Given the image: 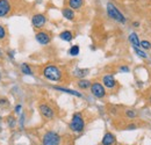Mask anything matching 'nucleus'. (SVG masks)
I'll return each mask as SVG.
<instances>
[{
	"label": "nucleus",
	"mask_w": 151,
	"mask_h": 145,
	"mask_svg": "<svg viewBox=\"0 0 151 145\" xmlns=\"http://www.w3.org/2000/svg\"><path fill=\"white\" fill-rule=\"evenodd\" d=\"M59 38L63 39V41H65V42H71L73 39V34L70 30H64V32H62L59 34Z\"/></svg>",
	"instance_id": "17"
},
{
	"label": "nucleus",
	"mask_w": 151,
	"mask_h": 145,
	"mask_svg": "<svg viewBox=\"0 0 151 145\" xmlns=\"http://www.w3.org/2000/svg\"><path fill=\"white\" fill-rule=\"evenodd\" d=\"M121 72H129L130 71V69L128 67V66H126V65H122V66H120V69H119Z\"/></svg>",
	"instance_id": "26"
},
{
	"label": "nucleus",
	"mask_w": 151,
	"mask_h": 145,
	"mask_svg": "<svg viewBox=\"0 0 151 145\" xmlns=\"http://www.w3.org/2000/svg\"><path fill=\"white\" fill-rule=\"evenodd\" d=\"M126 116L128 117V118H136V116H137V114H136V111L135 110H132V109H128V110H126Z\"/></svg>",
	"instance_id": "23"
},
{
	"label": "nucleus",
	"mask_w": 151,
	"mask_h": 145,
	"mask_svg": "<svg viewBox=\"0 0 151 145\" xmlns=\"http://www.w3.org/2000/svg\"><path fill=\"white\" fill-rule=\"evenodd\" d=\"M6 36H7L6 28H5L4 26H1V24H0V41H1V39H5Z\"/></svg>",
	"instance_id": "25"
},
{
	"label": "nucleus",
	"mask_w": 151,
	"mask_h": 145,
	"mask_svg": "<svg viewBox=\"0 0 151 145\" xmlns=\"http://www.w3.org/2000/svg\"><path fill=\"white\" fill-rule=\"evenodd\" d=\"M149 102H150V105H151V95L149 96Z\"/></svg>",
	"instance_id": "32"
},
{
	"label": "nucleus",
	"mask_w": 151,
	"mask_h": 145,
	"mask_svg": "<svg viewBox=\"0 0 151 145\" xmlns=\"http://www.w3.org/2000/svg\"><path fill=\"white\" fill-rule=\"evenodd\" d=\"M7 126L9 128H15V126H17V118L13 117V116H8V118H7Z\"/></svg>",
	"instance_id": "22"
},
{
	"label": "nucleus",
	"mask_w": 151,
	"mask_h": 145,
	"mask_svg": "<svg viewBox=\"0 0 151 145\" xmlns=\"http://www.w3.org/2000/svg\"><path fill=\"white\" fill-rule=\"evenodd\" d=\"M132 48H134L135 54L137 55L138 57H141V58H148V54H147V52H144L143 50H141V49H138V48H136V47H132Z\"/></svg>",
	"instance_id": "21"
},
{
	"label": "nucleus",
	"mask_w": 151,
	"mask_h": 145,
	"mask_svg": "<svg viewBox=\"0 0 151 145\" xmlns=\"http://www.w3.org/2000/svg\"><path fill=\"white\" fill-rule=\"evenodd\" d=\"M128 41L132 43V47H136V48L141 47V41H139V38H138L136 33H130V35L128 36Z\"/></svg>",
	"instance_id": "15"
},
{
	"label": "nucleus",
	"mask_w": 151,
	"mask_h": 145,
	"mask_svg": "<svg viewBox=\"0 0 151 145\" xmlns=\"http://www.w3.org/2000/svg\"><path fill=\"white\" fill-rule=\"evenodd\" d=\"M75 74L78 77V78L83 79L85 75H87V74H88V70H87V69H76Z\"/></svg>",
	"instance_id": "19"
},
{
	"label": "nucleus",
	"mask_w": 151,
	"mask_h": 145,
	"mask_svg": "<svg viewBox=\"0 0 151 145\" xmlns=\"http://www.w3.org/2000/svg\"><path fill=\"white\" fill-rule=\"evenodd\" d=\"M21 110H22V105H17V106H15V108H14L15 114H20V113H21Z\"/></svg>",
	"instance_id": "27"
},
{
	"label": "nucleus",
	"mask_w": 151,
	"mask_h": 145,
	"mask_svg": "<svg viewBox=\"0 0 151 145\" xmlns=\"http://www.w3.org/2000/svg\"><path fill=\"white\" fill-rule=\"evenodd\" d=\"M116 143V138L112 132H106L102 137L101 141V145H114Z\"/></svg>",
	"instance_id": "12"
},
{
	"label": "nucleus",
	"mask_w": 151,
	"mask_h": 145,
	"mask_svg": "<svg viewBox=\"0 0 151 145\" xmlns=\"http://www.w3.org/2000/svg\"><path fill=\"white\" fill-rule=\"evenodd\" d=\"M60 142L62 138L59 134L54 130L47 131L42 137V145H60Z\"/></svg>",
	"instance_id": "4"
},
{
	"label": "nucleus",
	"mask_w": 151,
	"mask_h": 145,
	"mask_svg": "<svg viewBox=\"0 0 151 145\" xmlns=\"http://www.w3.org/2000/svg\"><path fill=\"white\" fill-rule=\"evenodd\" d=\"M45 23H47V18H45L44 14L38 13V14L33 15V18H32V24H33L34 28L41 29V28H43L45 26Z\"/></svg>",
	"instance_id": "7"
},
{
	"label": "nucleus",
	"mask_w": 151,
	"mask_h": 145,
	"mask_svg": "<svg viewBox=\"0 0 151 145\" xmlns=\"http://www.w3.org/2000/svg\"><path fill=\"white\" fill-rule=\"evenodd\" d=\"M62 15L66 19V20H69V21H72L76 18L75 11L71 9V8H69V7H65V8L62 9Z\"/></svg>",
	"instance_id": "14"
},
{
	"label": "nucleus",
	"mask_w": 151,
	"mask_h": 145,
	"mask_svg": "<svg viewBox=\"0 0 151 145\" xmlns=\"http://www.w3.org/2000/svg\"><path fill=\"white\" fill-rule=\"evenodd\" d=\"M132 26L134 27H139V23L138 22H132Z\"/></svg>",
	"instance_id": "31"
},
{
	"label": "nucleus",
	"mask_w": 151,
	"mask_h": 145,
	"mask_svg": "<svg viewBox=\"0 0 151 145\" xmlns=\"http://www.w3.org/2000/svg\"><path fill=\"white\" fill-rule=\"evenodd\" d=\"M106 9H107L108 17L111 19H113L114 21H116V22H119V23H126V21H127L126 17L122 14L121 11H119V8H117L114 4L108 2L107 6H106Z\"/></svg>",
	"instance_id": "3"
},
{
	"label": "nucleus",
	"mask_w": 151,
	"mask_h": 145,
	"mask_svg": "<svg viewBox=\"0 0 151 145\" xmlns=\"http://www.w3.org/2000/svg\"><path fill=\"white\" fill-rule=\"evenodd\" d=\"M0 79H1V72H0Z\"/></svg>",
	"instance_id": "33"
},
{
	"label": "nucleus",
	"mask_w": 151,
	"mask_h": 145,
	"mask_svg": "<svg viewBox=\"0 0 151 145\" xmlns=\"http://www.w3.org/2000/svg\"><path fill=\"white\" fill-rule=\"evenodd\" d=\"M69 128L73 131V132H77V134H80L84 131L85 129V120H84V116L81 113H75L72 115V118L70 121V124H69Z\"/></svg>",
	"instance_id": "2"
},
{
	"label": "nucleus",
	"mask_w": 151,
	"mask_h": 145,
	"mask_svg": "<svg viewBox=\"0 0 151 145\" xmlns=\"http://www.w3.org/2000/svg\"><path fill=\"white\" fill-rule=\"evenodd\" d=\"M127 129H128V130H130V129H136V126H135V124H129V126L127 127Z\"/></svg>",
	"instance_id": "30"
},
{
	"label": "nucleus",
	"mask_w": 151,
	"mask_h": 145,
	"mask_svg": "<svg viewBox=\"0 0 151 145\" xmlns=\"http://www.w3.org/2000/svg\"><path fill=\"white\" fill-rule=\"evenodd\" d=\"M91 93L94 95L96 99H102L106 96V88L101 83H92L91 85Z\"/></svg>",
	"instance_id": "5"
},
{
	"label": "nucleus",
	"mask_w": 151,
	"mask_h": 145,
	"mask_svg": "<svg viewBox=\"0 0 151 145\" xmlns=\"http://www.w3.org/2000/svg\"><path fill=\"white\" fill-rule=\"evenodd\" d=\"M23 121H24V114H22L21 118H20V126H21V128H23Z\"/></svg>",
	"instance_id": "28"
},
{
	"label": "nucleus",
	"mask_w": 151,
	"mask_h": 145,
	"mask_svg": "<svg viewBox=\"0 0 151 145\" xmlns=\"http://www.w3.org/2000/svg\"><path fill=\"white\" fill-rule=\"evenodd\" d=\"M12 9V2L9 0H0V18H5Z\"/></svg>",
	"instance_id": "9"
},
{
	"label": "nucleus",
	"mask_w": 151,
	"mask_h": 145,
	"mask_svg": "<svg viewBox=\"0 0 151 145\" xmlns=\"http://www.w3.org/2000/svg\"><path fill=\"white\" fill-rule=\"evenodd\" d=\"M141 48H143L144 50H150L151 49V43L149 41L144 39V41H141Z\"/></svg>",
	"instance_id": "24"
},
{
	"label": "nucleus",
	"mask_w": 151,
	"mask_h": 145,
	"mask_svg": "<svg viewBox=\"0 0 151 145\" xmlns=\"http://www.w3.org/2000/svg\"><path fill=\"white\" fill-rule=\"evenodd\" d=\"M0 57H1V51H0Z\"/></svg>",
	"instance_id": "34"
},
{
	"label": "nucleus",
	"mask_w": 151,
	"mask_h": 145,
	"mask_svg": "<svg viewBox=\"0 0 151 145\" xmlns=\"http://www.w3.org/2000/svg\"><path fill=\"white\" fill-rule=\"evenodd\" d=\"M79 52H80V48H79V45H77V44L72 45V47L69 49V55H70V56L76 57V56L79 55Z\"/></svg>",
	"instance_id": "20"
},
{
	"label": "nucleus",
	"mask_w": 151,
	"mask_h": 145,
	"mask_svg": "<svg viewBox=\"0 0 151 145\" xmlns=\"http://www.w3.org/2000/svg\"><path fill=\"white\" fill-rule=\"evenodd\" d=\"M102 85L105 86V88L113 90L116 86V80H115L113 74H105L102 77Z\"/></svg>",
	"instance_id": "10"
},
{
	"label": "nucleus",
	"mask_w": 151,
	"mask_h": 145,
	"mask_svg": "<svg viewBox=\"0 0 151 145\" xmlns=\"http://www.w3.org/2000/svg\"><path fill=\"white\" fill-rule=\"evenodd\" d=\"M42 74L45 79L50 80V81H55V83H58V81H62V78H63V72L62 70L55 65V64H48L43 67L42 70Z\"/></svg>",
	"instance_id": "1"
},
{
	"label": "nucleus",
	"mask_w": 151,
	"mask_h": 145,
	"mask_svg": "<svg viewBox=\"0 0 151 145\" xmlns=\"http://www.w3.org/2000/svg\"><path fill=\"white\" fill-rule=\"evenodd\" d=\"M8 56H9V58H11V59H14V51H12V50H11V51H8Z\"/></svg>",
	"instance_id": "29"
},
{
	"label": "nucleus",
	"mask_w": 151,
	"mask_h": 145,
	"mask_svg": "<svg viewBox=\"0 0 151 145\" xmlns=\"http://www.w3.org/2000/svg\"><path fill=\"white\" fill-rule=\"evenodd\" d=\"M77 85H78V87H79L80 90H88V88H91L92 83H91L90 80L83 78V79H80V80L77 83Z\"/></svg>",
	"instance_id": "16"
},
{
	"label": "nucleus",
	"mask_w": 151,
	"mask_h": 145,
	"mask_svg": "<svg viewBox=\"0 0 151 145\" xmlns=\"http://www.w3.org/2000/svg\"><path fill=\"white\" fill-rule=\"evenodd\" d=\"M21 72L23 73V74H26V75H33V74H34L33 70H32V67H30L27 63L21 64Z\"/></svg>",
	"instance_id": "18"
},
{
	"label": "nucleus",
	"mask_w": 151,
	"mask_h": 145,
	"mask_svg": "<svg viewBox=\"0 0 151 145\" xmlns=\"http://www.w3.org/2000/svg\"><path fill=\"white\" fill-rule=\"evenodd\" d=\"M68 5H69V8L78 11L84 6V0H68Z\"/></svg>",
	"instance_id": "13"
},
{
	"label": "nucleus",
	"mask_w": 151,
	"mask_h": 145,
	"mask_svg": "<svg viewBox=\"0 0 151 145\" xmlns=\"http://www.w3.org/2000/svg\"><path fill=\"white\" fill-rule=\"evenodd\" d=\"M52 90H56L58 92H63V93H66V94H70V95H73L77 98H83V94L80 92L76 91V90H71V88H66V87H60V86H52Z\"/></svg>",
	"instance_id": "11"
},
{
	"label": "nucleus",
	"mask_w": 151,
	"mask_h": 145,
	"mask_svg": "<svg viewBox=\"0 0 151 145\" xmlns=\"http://www.w3.org/2000/svg\"><path fill=\"white\" fill-rule=\"evenodd\" d=\"M35 38L41 45H48L51 42V36L47 32H43V30L37 32L35 35Z\"/></svg>",
	"instance_id": "8"
},
{
	"label": "nucleus",
	"mask_w": 151,
	"mask_h": 145,
	"mask_svg": "<svg viewBox=\"0 0 151 145\" xmlns=\"http://www.w3.org/2000/svg\"><path fill=\"white\" fill-rule=\"evenodd\" d=\"M38 110H40V114L45 118V120H52L55 117V111L52 107L48 103H41L38 106Z\"/></svg>",
	"instance_id": "6"
},
{
	"label": "nucleus",
	"mask_w": 151,
	"mask_h": 145,
	"mask_svg": "<svg viewBox=\"0 0 151 145\" xmlns=\"http://www.w3.org/2000/svg\"><path fill=\"white\" fill-rule=\"evenodd\" d=\"M0 131H1V127H0Z\"/></svg>",
	"instance_id": "35"
}]
</instances>
